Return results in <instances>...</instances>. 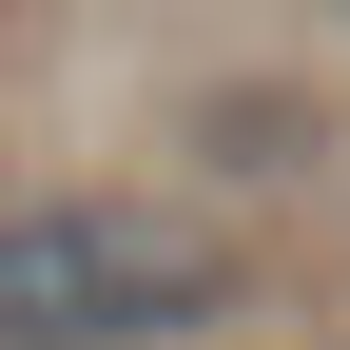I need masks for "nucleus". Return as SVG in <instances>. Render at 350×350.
Instances as JSON below:
<instances>
[{
    "label": "nucleus",
    "mask_w": 350,
    "mask_h": 350,
    "mask_svg": "<svg viewBox=\"0 0 350 350\" xmlns=\"http://www.w3.org/2000/svg\"><path fill=\"white\" fill-rule=\"evenodd\" d=\"M234 292H253L234 234H195L156 195H39V214H0V350H195Z\"/></svg>",
    "instance_id": "obj_1"
},
{
    "label": "nucleus",
    "mask_w": 350,
    "mask_h": 350,
    "mask_svg": "<svg viewBox=\"0 0 350 350\" xmlns=\"http://www.w3.org/2000/svg\"><path fill=\"white\" fill-rule=\"evenodd\" d=\"M331 20H350V0H331Z\"/></svg>",
    "instance_id": "obj_2"
}]
</instances>
